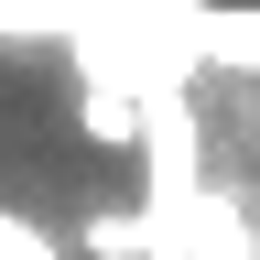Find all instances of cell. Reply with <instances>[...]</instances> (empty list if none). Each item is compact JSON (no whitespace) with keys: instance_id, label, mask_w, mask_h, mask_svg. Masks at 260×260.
Masks as SVG:
<instances>
[{"instance_id":"6da1fadb","label":"cell","mask_w":260,"mask_h":260,"mask_svg":"<svg viewBox=\"0 0 260 260\" xmlns=\"http://www.w3.org/2000/svg\"><path fill=\"white\" fill-rule=\"evenodd\" d=\"M195 65L260 87V0H206V11H195Z\"/></svg>"},{"instance_id":"7a4b0ae2","label":"cell","mask_w":260,"mask_h":260,"mask_svg":"<svg viewBox=\"0 0 260 260\" xmlns=\"http://www.w3.org/2000/svg\"><path fill=\"white\" fill-rule=\"evenodd\" d=\"M141 119H152L141 87H119V76H76V130H87L98 152H141Z\"/></svg>"},{"instance_id":"3957f363","label":"cell","mask_w":260,"mask_h":260,"mask_svg":"<svg viewBox=\"0 0 260 260\" xmlns=\"http://www.w3.org/2000/svg\"><path fill=\"white\" fill-rule=\"evenodd\" d=\"M184 260H260V217H249L228 184H206V206H195V249H184Z\"/></svg>"},{"instance_id":"277c9868","label":"cell","mask_w":260,"mask_h":260,"mask_svg":"<svg viewBox=\"0 0 260 260\" xmlns=\"http://www.w3.org/2000/svg\"><path fill=\"white\" fill-rule=\"evenodd\" d=\"M76 260H152V217L141 206H98L76 228Z\"/></svg>"},{"instance_id":"5b68a950","label":"cell","mask_w":260,"mask_h":260,"mask_svg":"<svg viewBox=\"0 0 260 260\" xmlns=\"http://www.w3.org/2000/svg\"><path fill=\"white\" fill-rule=\"evenodd\" d=\"M87 0H0V44H65Z\"/></svg>"},{"instance_id":"8992f818","label":"cell","mask_w":260,"mask_h":260,"mask_svg":"<svg viewBox=\"0 0 260 260\" xmlns=\"http://www.w3.org/2000/svg\"><path fill=\"white\" fill-rule=\"evenodd\" d=\"M0 260H76V249H65V239H54L44 217H22V206H0Z\"/></svg>"}]
</instances>
